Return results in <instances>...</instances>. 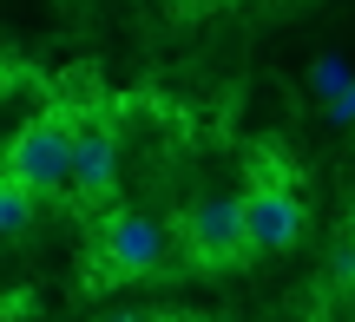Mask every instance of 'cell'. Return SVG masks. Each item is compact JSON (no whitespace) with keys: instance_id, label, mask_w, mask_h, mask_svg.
Here are the masks:
<instances>
[{"instance_id":"obj_1","label":"cell","mask_w":355,"mask_h":322,"mask_svg":"<svg viewBox=\"0 0 355 322\" xmlns=\"http://www.w3.org/2000/svg\"><path fill=\"white\" fill-rule=\"evenodd\" d=\"M73 152H79V125L66 112H40L13 132L7 178L40 191V197H60V191H73Z\"/></svg>"},{"instance_id":"obj_2","label":"cell","mask_w":355,"mask_h":322,"mask_svg":"<svg viewBox=\"0 0 355 322\" xmlns=\"http://www.w3.org/2000/svg\"><path fill=\"white\" fill-rule=\"evenodd\" d=\"M171 250V231L145 211H99L92 224V276L99 283H132V276H152Z\"/></svg>"},{"instance_id":"obj_3","label":"cell","mask_w":355,"mask_h":322,"mask_svg":"<svg viewBox=\"0 0 355 322\" xmlns=\"http://www.w3.org/2000/svg\"><path fill=\"white\" fill-rule=\"evenodd\" d=\"M171 237L184 244V257L198 263V270H230V263H243V257H250L243 197H198V204L171 224Z\"/></svg>"},{"instance_id":"obj_4","label":"cell","mask_w":355,"mask_h":322,"mask_svg":"<svg viewBox=\"0 0 355 322\" xmlns=\"http://www.w3.org/2000/svg\"><path fill=\"white\" fill-rule=\"evenodd\" d=\"M243 237H250V257H277L303 237V197L290 191V178L257 165L250 184H243Z\"/></svg>"},{"instance_id":"obj_5","label":"cell","mask_w":355,"mask_h":322,"mask_svg":"<svg viewBox=\"0 0 355 322\" xmlns=\"http://www.w3.org/2000/svg\"><path fill=\"white\" fill-rule=\"evenodd\" d=\"M119 191V132L112 125H79V152H73V197L86 211H112Z\"/></svg>"},{"instance_id":"obj_6","label":"cell","mask_w":355,"mask_h":322,"mask_svg":"<svg viewBox=\"0 0 355 322\" xmlns=\"http://www.w3.org/2000/svg\"><path fill=\"white\" fill-rule=\"evenodd\" d=\"M33 204H40V191H26V184H13V178H0V231L20 244L26 237V224H33Z\"/></svg>"},{"instance_id":"obj_7","label":"cell","mask_w":355,"mask_h":322,"mask_svg":"<svg viewBox=\"0 0 355 322\" xmlns=\"http://www.w3.org/2000/svg\"><path fill=\"white\" fill-rule=\"evenodd\" d=\"M355 86V66L343 60V53H322V60H316V73H309V92H316V99H343V92Z\"/></svg>"},{"instance_id":"obj_8","label":"cell","mask_w":355,"mask_h":322,"mask_svg":"<svg viewBox=\"0 0 355 322\" xmlns=\"http://www.w3.org/2000/svg\"><path fill=\"white\" fill-rule=\"evenodd\" d=\"M329 283L355 296V231H343V237L329 244Z\"/></svg>"},{"instance_id":"obj_9","label":"cell","mask_w":355,"mask_h":322,"mask_svg":"<svg viewBox=\"0 0 355 322\" xmlns=\"http://www.w3.org/2000/svg\"><path fill=\"white\" fill-rule=\"evenodd\" d=\"M329 125H355V86H349V92H343V99H336V105H329Z\"/></svg>"},{"instance_id":"obj_10","label":"cell","mask_w":355,"mask_h":322,"mask_svg":"<svg viewBox=\"0 0 355 322\" xmlns=\"http://www.w3.org/2000/svg\"><path fill=\"white\" fill-rule=\"evenodd\" d=\"M105 322H158V316H145V310H125V316H105Z\"/></svg>"},{"instance_id":"obj_11","label":"cell","mask_w":355,"mask_h":322,"mask_svg":"<svg viewBox=\"0 0 355 322\" xmlns=\"http://www.w3.org/2000/svg\"><path fill=\"white\" fill-rule=\"evenodd\" d=\"M349 231H355V204H349Z\"/></svg>"}]
</instances>
